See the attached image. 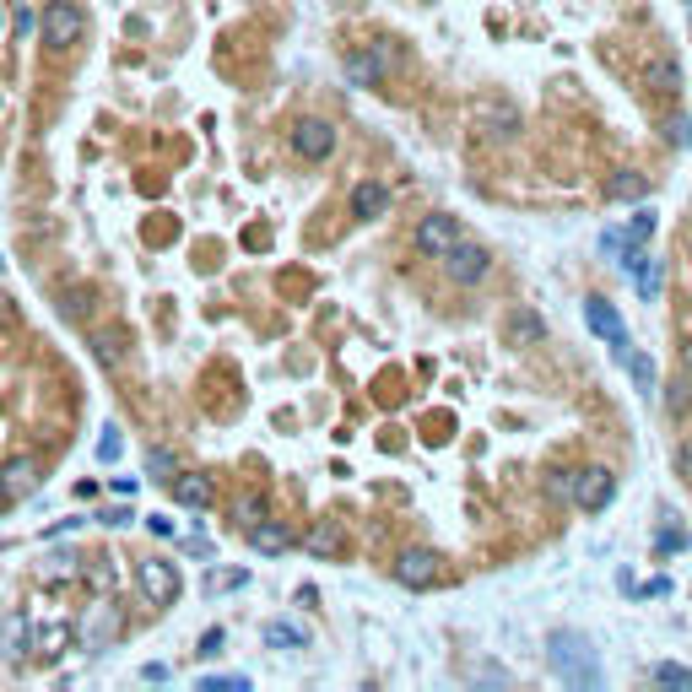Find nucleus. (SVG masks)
<instances>
[{"instance_id": "1", "label": "nucleus", "mask_w": 692, "mask_h": 692, "mask_svg": "<svg viewBox=\"0 0 692 692\" xmlns=\"http://www.w3.org/2000/svg\"><path fill=\"white\" fill-rule=\"evenodd\" d=\"M547 660H552V671L563 676L568 687H601V665H595L590 638H579V633H552Z\"/></svg>"}, {"instance_id": "2", "label": "nucleus", "mask_w": 692, "mask_h": 692, "mask_svg": "<svg viewBox=\"0 0 692 692\" xmlns=\"http://www.w3.org/2000/svg\"><path fill=\"white\" fill-rule=\"evenodd\" d=\"M82 33H87V11L71 6V0H49L44 17H38V38H44V49H55V55H65Z\"/></svg>"}, {"instance_id": "3", "label": "nucleus", "mask_w": 692, "mask_h": 692, "mask_svg": "<svg viewBox=\"0 0 692 692\" xmlns=\"http://www.w3.org/2000/svg\"><path fill=\"white\" fill-rule=\"evenodd\" d=\"M136 584H141V595L152 606H173V601H179V590H184L179 568H173L168 557H141V563H136Z\"/></svg>"}, {"instance_id": "4", "label": "nucleus", "mask_w": 692, "mask_h": 692, "mask_svg": "<svg viewBox=\"0 0 692 692\" xmlns=\"http://www.w3.org/2000/svg\"><path fill=\"white\" fill-rule=\"evenodd\" d=\"M611 498H617V476H611L606 465H584V471H574V503L584 514H601Z\"/></svg>"}, {"instance_id": "5", "label": "nucleus", "mask_w": 692, "mask_h": 692, "mask_svg": "<svg viewBox=\"0 0 692 692\" xmlns=\"http://www.w3.org/2000/svg\"><path fill=\"white\" fill-rule=\"evenodd\" d=\"M487 271H492V255H487L482 244H465V238H460V244L444 255V276H449L455 287H476Z\"/></svg>"}, {"instance_id": "6", "label": "nucleus", "mask_w": 692, "mask_h": 692, "mask_svg": "<svg viewBox=\"0 0 692 692\" xmlns=\"http://www.w3.org/2000/svg\"><path fill=\"white\" fill-rule=\"evenodd\" d=\"M584 325H590L601 341H611V352H617V357H628V352H633V346H628V330H622L617 303H606V298H584Z\"/></svg>"}, {"instance_id": "7", "label": "nucleus", "mask_w": 692, "mask_h": 692, "mask_svg": "<svg viewBox=\"0 0 692 692\" xmlns=\"http://www.w3.org/2000/svg\"><path fill=\"white\" fill-rule=\"evenodd\" d=\"M455 244H460V222H455V217H444V211H433V217H422V222H417V249H422V255L444 260Z\"/></svg>"}, {"instance_id": "8", "label": "nucleus", "mask_w": 692, "mask_h": 692, "mask_svg": "<svg viewBox=\"0 0 692 692\" xmlns=\"http://www.w3.org/2000/svg\"><path fill=\"white\" fill-rule=\"evenodd\" d=\"M292 152L309 157V163H325V157L336 152V130H330L325 119H298V125H292Z\"/></svg>"}, {"instance_id": "9", "label": "nucleus", "mask_w": 692, "mask_h": 692, "mask_svg": "<svg viewBox=\"0 0 692 692\" xmlns=\"http://www.w3.org/2000/svg\"><path fill=\"white\" fill-rule=\"evenodd\" d=\"M395 579H401L406 590H428V584L438 579V552H428V547H406L401 557H395Z\"/></svg>"}, {"instance_id": "10", "label": "nucleus", "mask_w": 692, "mask_h": 692, "mask_svg": "<svg viewBox=\"0 0 692 692\" xmlns=\"http://www.w3.org/2000/svg\"><path fill=\"white\" fill-rule=\"evenodd\" d=\"M395 65L390 55V44H374V49H363V55H346V82L352 87H379V76Z\"/></svg>"}, {"instance_id": "11", "label": "nucleus", "mask_w": 692, "mask_h": 692, "mask_svg": "<svg viewBox=\"0 0 692 692\" xmlns=\"http://www.w3.org/2000/svg\"><path fill=\"white\" fill-rule=\"evenodd\" d=\"M33 487H38V460L33 455H17V460L0 465V503H22Z\"/></svg>"}, {"instance_id": "12", "label": "nucleus", "mask_w": 692, "mask_h": 692, "mask_svg": "<svg viewBox=\"0 0 692 692\" xmlns=\"http://www.w3.org/2000/svg\"><path fill=\"white\" fill-rule=\"evenodd\" d=\"M173 503H184V509H206L211 498H217V482H211L206 471H173Z\"/></svg>"}, {"instance_id": "13", "label": "nucleus", "mask_w": 692, "mask_h": 692, "mask_svg": "<svg viewBox=\"0 0 692 692\" xmlns=\"http://www.w3.org/2000/svg\"><path fill=\"white\" fill-rule=\"evenodd\" d=\"M384 211H390V190H384V184H374V179H363L352 190V217L357 222H379Z\"/></svg>"}, {"instance_id": "14", "label": "nucleus", "mask_w": 692, "mask_h": 692, "mask_svg": "<svg viewBox=\"0 0 692 692\" xmlns=\"http://www.w3.org/2000/svg\"><path fill=\"white\" fill-rule=\"evenodd\" d=\"M244 536H249V547H255L260 557H276V552H287V547H292V530H287V525H276L271 514H265L260 525H249Z\"/></svg>"}, {"instance_id": "15", "label": "nucleus", "mask_w": 692, "mask_h": 692, "mask_svg": "<svg viewBox=\"0 0 692 692\" xmlns=\"http://www.w3.org/2000/svg\"><path fill=\"white\" fill-rule=\"evenodd\" d=\"M303 552H314V557H341V552H346V536H341L336 519H319L309 536H303Z\"/></svg>"}, {"instance_id": "16", "label": "nucleus", "mask_w": 692, "mask_h": 692, "mask_svg": "<svg viewBox=\"0 0 692 692\" xmlns=\"http://www.w3.org/2000/svg\"><path fill=\"white\" fill-rule=\"evenodd\" d=\"M125 346H130V336L119 325H109V330H92V357H98L103 368H119L125 363Z\"/></svg>"}, {"instance_id": "17", "label": "nucleus", "mask_w": 692, "mask_h": 692, "mask_svg": "<svg viewBox=\"0 0 692 692\" xmlns=\"http://www.w3.org/2000/svg\"><path fill=\"white\" fill-rule=\"evenodd\" d=\"M503 330H509V341H514V346H536L541 336H547V325H541V314H536V309H514Z\"/></svg>"}, {"instance_id": "18", "label": "nucleus", "mask_w": 692, "mask_h": 692, "mask_svg": "<svg viewBox=\"0 0 692 692\" xmlns=\"http://www.w3.org/2000/svg\"><path fill=\"white\" fill-rule=\"evenodd\" d=\"M260 644L265 649H309V628H292V622H265Z\"/></svg>"}, {"instance_id": "19", "label": "nucleus", "mask_w": 692, "mask_h": 692, "mask_svg": "<svg viewBox=\"0 0 692 692\" xmlns=\"http://www.w3.org/2000/svg\"><path fill=\"white\" fill-rule=\"evenodd\" d=\"M649 190V179H644V173H617V179H611L606 184V195H611V201H638V195H644Z\"/></svg>"}, {"instance_id": "20", "label": "nucleus", "mask_w": 692, "mask_h": 692, "mask_svg": "<svg viewBox=\"0 0 692 692\" xmlns=\"http://www.w3.org/2000/svg\"><path fill=\"white\" fill-rule=\"evenodd\" d=\"M233 519H238V525H260V519H265V498H260V492H238V498H233Z\"/></svg>"}, {"instance_id": "21", "label": "nucleus", "mask_w": 692, "mask_h": 692, "mask_svg": "<svg viewBox=\"0 0 692 692\" xmlns=\"http://www.w3.org/2000/svg\"><path fill=\"white\" fill-rule=\"evenodd\" d=\"M644 87L649 92H676V65L671 60H649L644 65Z\"/></svg>"}, {"instance_id": "22", "label": "nucleus", "mask_w": 692, "mask_h": 692, "mask_svg": "<svg viewBox=\"0 0 692 692\" xmlns=\"http://www.w3.org/2000/svg\"><path fill=\"white\" fill-rule=\"evenodd\" d=\"M65 638H71V633H65V622H49V628L33 633V649H38V655H60Z\"/></svg>"}, {"instance_id": "23", "label": "nucleus", "mask_w": 692, "mask_h": 692, "mask_svg": "<svg viewBox=\"0 0 692 692\" xmlns=\"http://www.w3.org/2000/svg\"><path fill=\"white\" fill-rule=\"evenodd\" d=\"M622 363L633 368V384H638V390H655V363H649L644 352H628V357H622Z\"/></svg>"}, {"instance_id": "24", "label": "nucleus", "mask_w": 692, "mask_h": 692, "mask_svg": "<svg viewBox=\"0 0 692 692\" xmlns=\"http://www.w3.org/2000/svg\"><path fill=\"white\" fill-rule=\"evenodd\" d=\"M22 638H28V617L17 611V617H6V655H11V660L22 655Z\"/></svg>"}, {"instance_id": "25", "label": "nucleus", "mask_w": 692, "mask_h": 692, "mask_svg": "<svg viewBox=\"0 0 692 692\" xmlns=\"http://www.w3.org/2000/svg\"><path fill=\"white\" fill-rule=\"evenodd\" d=\"M655 682H660V687H692V671H687V665H671V660H665V665H655Z\"/></svg>"}, {"instance_id": "26", "label": "nucleus", "mask_w": 692, "mask_h": 692, "mask_svg": "<svg viewBox=\"0 0 692 692\" xmlns=\"http://www.w3.org/2000/svg\"><path fill=\"white\" fill-rule=\"evenodd\" d=\"M146 476H157V482H173V455H168V449H152V455H146Z\"/></svg>"}, {"instance_id": "27", "label": "nucleus", "mask_w": 692, "mask_h": 692, "mask_svg": "<svg viewBox=\"0 0 692 692\" xmlns=\"http://www.w3.org/2000/svg\"><path fill=\"white\" fill-rule=\"evenodd\" d=\"M249 676H201V692H244Z\"/></svg>"}, {"instance_id": "28", "label": "nucleus", "mask_w": 692, "mask_h": 692, "mask_svg": "<svg viewBox=\"0 0 692 692\" xmlns=\"http://www.w3.org/2000/svg\"><path fill=\"white\" fill-rule=\"evenodd\" d=\"M547 492H552V498H563V503H574V471H552Z\"/></svg>"}, {"instance_id": "29", "label": "nucleus", "mask_w": 692, "mask_h": 692, "mask_svg": "<svg viewBox=\"0 0 692 692\" xmlns=\"http://www.w3.org/2000/svg\"><path fill=\"white\" fill-rule=\"evenodd\" d=\"M649 233H655V211H638V217H633V228H628V244L638 249Z\"/></svg>"}, {"instance_id": "30", "label": "nucleus", "mask_w": 692, "mask_h": 692, "mask_svg": "<svg viewBox=\"0 0 692 692\" xmlns=\"http://www.w3.org/2000/svg\"><path fill=\"white\" fill-rule=\"evenodd\" d=\"M222 644H228V633H222V628H211V633L201 638V655H217Z\"/></svg>"}, {"instance_id": "31", "label": "nucleus", "mask_w": 692, "mask_h": 692, "mask_svg": "<svg viewBox=\"0 0 692 692\" xmlns=\"http://www.w3.org/2000/svg\"><path fill=\"white\" fill-rule=\"evenodd\" d=\"M11 28H17V33H33V28H38V17H33V11H28V6H22V11H17V17H11Z\"/></svg>"}, {"instance_id": "32", "label": "nucleus", "mask_w": 692, "mask_h": 692, "mask_svg": "<svg viewBox=\"0 0 692 692\" xmlns=\"http://www.w3.org/2000/svg\"><path fill=\"white\" fill-rule=\"evenodd\" d=\"M98 455H103V460H114V455H119V433H114V428H109V433H103V444H98Z\"/></svg>"}, {"instance_id": "33", "label": "nucleus", "mask_w": 692, "mask_h": 692, "mask_svg": "<svg viewBox=\"0 0 692 692\" xmlns=\"http://www.w3.org/2000/svg\"><path fill=\"white\" fill-rule=\"evenodd\" d=\"M682 547V530H660V552H676Z\"/></svg>"}, {"instance_id": "34", "label": "nucleus", "mask_w": 692, "mask_h": 692, "mask_svg": "<svg viewBox=\"0 0 692 692\" xmlns=\"http://www.w3.org/2000/svg\"><path fill=\"white\" fill-rule=\"evenodd\" d=\"M671 411H676V417L687 411V384H676V390H671Z\"/></svg>"}, {"instance_id": "35", "label": "nucleus", "mask_w": 692, "mask_h": 692, "mask_svg": "<svg viewBox=\"0 0 692 692\" xmlns=\"http://www.w3.org/2000/svg\"><path fill=\"white\" fill-rule=\"evenodd\" d=\"M11 314H17V309H11V298H6V292H0V325H6Z\"/></svg>"}, {"instance_id": "36", "label": "nucleus", "mask_w": 692, "mask_h": 692, "mask_svg": "<svg viewBox=\"0 0 692 692\" xmlns=\"http://www.w3.org/2000/svg\"><path fill=\"white\" fill-rule=\"evenodd\" d=\"M676 465H682V471H687V476H692V444H687V449H682V455H676Z\"/></svg>"}, {"instance_id": "37", "label": "nucleus", "mask_w": 692, "mask_h": 692, "mask_svg": "<svg viewBox=\"0 0 692 692\" xmlns=\"http://www.w3.org/2000/svg\"><path fill=\"white\" fill-rule=\"evenodd\" d=\"M682 368L692 374V341H682Z\"/></svg>"}, {"instance_id": "38", "label": "nucleus", "mask_w": 692, "mask_h": 692, "mask_svg": "<svg viewBox=\"0 0 692 692\" xmlns=\"http://www.w3.org/2000/svg\"><path fill=\"white\" fill-rule=\"evenodd\" d=\"M0 38H6V11H0Z\"/></svg>"}]
</instances>
